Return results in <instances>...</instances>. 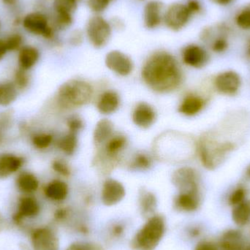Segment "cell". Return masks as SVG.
I'll return each instance as SVG.
<instances>
[{
	"instance_id": "cell-1",
	"label": "cell",
	"mask_w": 250,
	"mask_h": 250,
	"mask_svg": "<svg viewBox=\"0 0 250 250\" xmlns=\"http://www.w3.org/2000/svg\"><path fill=\"white\" fill-rule=\"evenodd\" d=\"M143 80L149 89L157 93H170L183 82V72L173 54L159 51L151 54L143 66Z\"/></svg>"
},
{
	"instance_id": "cell-2",
	"label": "cell",
	"mask_w": 250,
	"mask_h": 250,
	"mask_svg": "<svg viewBox=\"0 0 250 250\" xmlns=\"http://www.w3.org/2000/svg\"><path fill=\"white\" fill-rule=\"evenodd\" d=\"M94 89L92 85L82 79H70L59 88L57 102L64 109L80 108L92 101Z\"/></svg>"
},
{
	"instance_id": "cell-3",
	"label": "cell",
	"mask_w": 250,
	"mask_h": 250,
	"mask_svg": "<svg viewBox=\"0 0 250 250\" xmlns=\"http://www.w3.org/2000/svg\"><path fill=\"white\" fill-rule=\"evenodd\" d=\"M234 144L219 141L209 132L204 134L197 144V150L204 167L214 170L226 159L228 154L234 150Z\"/></svg>"
},
{
	"instance_id": "cell-4",
	"label": "cell",
	"mask_w": 250,
	"mask_h": 250,
	"mask_svg": "<svg viewBox=\"0 0 250 250\" xmlns=\"http://www.w3.org/2000/svg\"><path fill=\"white\" fill-rule=\"evenodd\" d=\"M166 231V221L160 214H154L137 232L131 242L135 250H152L161 242Z\"/></svg>"
},
{
	"instance_id": "cell-5",
	"label": "cell",
	"mask_w": 250,
	"mask_h": 250,
	"mask_svg": "<svg viewBox=\"0 0 250 250\" xmlns=\"http://www.w3.org/2000/svg\"><path fill=\"white\" fill-rule=\"evenodd\" d=\"M21 26L27 33L48 41L54 39L55 36L56 29L51 21L45 13L39 10L29 12L22 16Z\"/></svg>"
},
{
	"instance_id": "cell-6",
	"label": "cell",
	"mask_w": 250,
	"mask_h": 250,
	"mask_svg": "<svg viewBox=\"0 0 250 250\" xmlns=\"http://www.w3.org/2000/svg\"><path fill=\"white\" fill-rule=\"evenodd\" d=\"M111 32V23L99 15L92 16L86 23V36L95 48H101L105 46L109 41Z\"/></svg>"
},
{
	"instance_id": "cell-7",
	"label": "cell",
	"mask_w": 250,
	"mask_h": 250,
	"mask_svg": "<svg viewBox=\"0 0 250 250\" xmlns=\"http://www.w3.org/2000/svg\"><path fill=\"white\" fill-rule=\"evenodd\" d=\"M193 15L186 4L173 3L170 4L163 16V21L168 29L177 32L184 29L190 21Z\"/></svg>"
},
{
	"instance_id": "cell-8",
	"label": "cell",
	"mask_w": 250,
	"mask_h": 250,
	"mask_svg": "<svg viewBox=\"0 0 250 250\" xmlns=\"http://www.w3.org/2000/svg\"><path fill=\"white\" fill-rule=\"evenodd\" d=\"M172 183L179 192H200L199 176L190 167H182L172 175Z\"/></svg>"
},
{
	"instance_id": "cell-9",
	"label": "cell",
	"mask_w": 250,
	"mask_h": 250,
	"mask_svg": "<svg viewBox=\"0 0 250 250\" xmlns=\"http://www.w3.org/2000/svg\"><path fill=\"white\" fill-rule=\"evenodd\" d=\"M33 250H60V241L55 232L48 227L35 229L31 235Z\"/></svg>"
},
{
	"instance_id": "cell-10",
	"label": "cell",
	"mask_w": 250,
	"mask_h": 250,
	"mask_svg": "<svg viewBox=\"0 0 250 250\" xmlns=\"http://www.w3.org/2000/svg\"><path fill=\"white\" fill-rule=\"evenodd\" d=\"M105 64L110 70L121 76H129L134 68L130 57L117 50L110 51L106 54Z\"/></svg>"
},
{
	"instance_id": "cell-11",
	"label": "cell",
	"mask_w": 250,
	"mask_h": 250,
	"mask_svg": "<svg viewBox=\"0 0 250 250\" xmlns=\"http://www.w3.org/2000/svg\"><path fill=\"white\" fill-rule=\"evenodd\" d=\"M126 191L123 184L114 179H107L103 185L101 201L104 205H117L125 198Z\"/></svg>"
},
{
	"instance_id": "cell-12",
	"label": "cell",
	"mask_w": 250,
	"mask_h": 250,
	"mask_svg": "<svg viewBox=\"0 0 250 250\" xmlns=\"http://www.w3.org/2000/svg\"><path fill=\"white\" fill-rule=\"evenodd\" d=\"M241 84L240 76L233 70H228L220 73L214 80L216 89L223 95H235L240 89Z\"/></svg>"
},
{
	"instance_id": "cell-13",
	"label": "cell",
	"mask_w": 250,
	"mask_h": 250,
	"mask_svg": "<svg viewBox=\"0 0 250 250\" xmlns=\"http://www.w3.org/2000/svg\"><path fill=\"white\" fill-rule=\"evenodd\" d=\"M182 61L186 65L193 68H201L208 62V52L201 45L189 44L182 50Z\"/></svg>"
},
{
	"instance_id": "cell-14",
	"label": "cell",
	"mask_w": 250,
	"mask_h": 250,
	"mask_svg": "<svg viewBox=\"0 0 250 250\" xmlns=\"http://www.w3.org/2000/svg\"><path fill=\"white\" fill-rule=\"evenodd\" d=\"M246 243L245 234L240 229H230L222 233L217 245L220 250H242Z\"/></svg>"
},
{
	"instance_id": "cell-15",
	"label": "cell",
	"mask_w": 250,
	"mask_h": 250,
	"mask_svg": "<svg viewBox=\"0 0 250 250\" xmlns=\"http://www.w3.org/2000/svg\"><path fill=\"white\" fill-rule=\"evenodd\" d=\"M132 122L138 127L147 129L152 126L157 119L155 110L150 104L139 103L134 108L132 115Z\"/></svg>"
},
{
	"instance_id": "cell-16",
	"label": "cell",
	"mask_w": 250,
	"mask_h": 250,
	"mask_svg": "<svg viewBox=\"0 0 250 250\" xmlns=\"http://www.w3.org/2000/svg\"><path fill=\"white\" fill-rule=\"evenodd\" d=\"M163 4L157 0L146 3L144 9V23L148 29H156L163 21Z\"/></svg>"
},
{
	"instance_id": "cell-17",
	"label": "cell",
	"mask_w": 250,
	"mask_h": 250,
	"mask_svg": "<svg viewBox=\"0 0 250 250\" xmlns=\"http://www.w3.org/2000/svg\"><path fill=\"white\" fill-rule=\"evenodd\" d=\"M41 211L39 203L32 196H25L21 198L19 204V211L13 215V221L20 224L24 218L36 217Z\"/></svg>"
},
{
	"instance_id": "cell-18",
	"label": "cell",
	"mask_w": 250,
	"mask_h": 250,
	"mask_svg": "<svg viewBox=\"0 0 250 250\" xmlns=\"http://www.w3.org/2000/svg\"><path fill=\"white\" fill-rule=\"evenodd\" d=\"M200 192H179L174 200V207L178 211L193 212L201 205Z\"/></svg>"
},
{
	"instance_id": "cell-19",
	"label": "cell",
	"mask_w": 250,
	"mask_h": 250,
	"mask_svg": "<svg viewBox=\"0 0 250 250\" xmlns=\"http://www.w3.org/2000/svg\"><path fill=\"white\" fill-rule=\"evenodd\" d=\"M24 160L21 156L10 153L0 154V179H5L19 171Z\"/></svg>"
},
{
	"instance_id": "cell-20",
	"label": "cell",
	"mask_w": 250,
	"mask_h": 250,
	"mask_svg": "<svg viewBox=\"0 0 250 250\" xmlns=\"http://www.w3.org/2000/svg\"><path fill=\"white\" fill-rule=\"evenodd\" d=\"M120 98L118 93L112 90L104 92L97 103V108L101 114L110 115L120 108Z\"/></svg>"
},
{
	"instance_id": "cell-21",
	"label": "cell",
	"mask_w": 250,
	"mask_h": 250,
	"mask_svg": "<svg viewBox=\"0 0 250 250\" xmlns=\"http://www.w3.org/2000/svg\"><path fill=\"white\" fill-rule=\"evenodd\" d=\"M205 100L198 95H187L179 106V112L187 117H193L199 114L205 107Z\"/></svg>"
},
{
	"instance_id": "cell-22",
	"label": "cell",
	"mask_w": 250,
	"mask_h": 250,
	"mask_svg": "<svg viewBox=\"0 0 250 250\" xmlns=\"http://www.w3.org/2000/svg\"><path fill=\"white\" fill-rule=\"evenodd\" d=\"M18 52L19 67L26 71L32 69L38 63L41 57L39 50L34 45H24Z\"/></svg>"
},
{
	"instance_id": "cell-23",
	"label": "cell",
	"mask_w": 250,
	"mask_h": 250,
	"mask_svg": "<svg viewBox=\"0 0 250 250\" xmlns=\"http://www.w3.org/2000/svg\"><path fill=\"white\" fill-rule=\"evenodd\" d=\"M114 129V124L109 120H100L95 126L93 133L94 143L97 146H103L113 136Z\"/></svg>"
},
{
	"instance_id": "cell-24",
	"label": "cell",
	"mask_w": 250,
	"mask_h": 250,
	"mask_svg": "<svg viewBox=\"0 0 250 250\" xmlns=\"http://www.w3.org/2000/svg\"><path fill=\"white\" fill-rule=\"evenodd\" d=\"M68 186L63 181H51L45 186L44 193L48 199L54 201H62L66 199L68 195Z\"/></svg>"
},
{
	"instance_id": "cell-25",
	"label": "cell",
	"mask_w": 250,
	"mask_h": 250,
	"mask_svg": "<svg viewBox=\"0 0 250 250\" xmlns=\"http://www.w3.org/2000/svg\"><path fill=\"white\" fill-rule=\"evenodd\" d=\"M231 218L237 227L245 228L250 226V200H245L239 205L232 207Z\"/></svg>"
},
{
	"instance_id": "cell-26",
	"label": "cell",
	"mask_w": 250,
	"mask_h": 250,
	"mask_svg": "<svg viewBox=\"0 0 250 250\" xmlns=\"http://www.w3.org/2000/svg\"><path fill=\"white\" fill-rule=\"evenodd\" d=\"M138 201L141 214L144 217L149 218L154 215L157 206V198L154 193L146 189H141Z\"/></svg>"
},
{
	"instance_id": "cell-27",
	"label": "cell",
	"mask_w": 250,
	"mask_h": 250,
	"mask_svg": "<svg viewBox=\"0 0 250 250\" xmlns=\"http://www.w3.org/2000/svg\"><path fill=\"white\" fill-rule=\"evenodd\" d=\"M126 144L127 140L125 135H114L104 144L102 151L111 158L120 160L119 156L125 149Z\"/></svg>"
},
{
	"instance_id": "cell-28",
	"label": "cell",
	"mask_w": 250,
	"mask_h": 250,
	"mask_svg": "<svg viewBox=\"0 0 250 250\" xmlns=\"http://www.w3.org/2000/svg\"><path fill=\"white\" fill-rule=\"evenodd\" d=\"M16 185L19 190L26 194L33 193L39 188V181L35 174L30 172H22L16 179Z\"/></svg>"
},
{
	"instance_id": "cell-29",
	"label": "cell",
	"mask_w": 250,
	"mask_h": 250,
	"mask_svg": "<svg viewBox=\"0 0 250 250\" xmlns=\"http://www.w3.org/2000/svg\"><path fill=\"white\" fill-rule=\"evenodd\" d=\"M217 30V35L211 41V48L214 52L220 54L225 52L229 48L228 35L229 29L225 25H220Z\"/></svg>"
},
{
	"instance_id": "cell-30",
	"label": "cell",
	"mask_w": 250,
	"mask_h": 250,
	"mask_svg": "<svg viewBox=\"0 0 250 250\" xmlns=\"http://www.w3.org/2000/svg\"><path fill=\"white\" fill-rule=\"evenodd\" d=\"M18 90L13 82H5L0 83V105L8 106L18 97Z\"/></svg>"
},
{
	"instance_id": "cell-31",
	"label": "cell",
	"mask_w": 250,
	"mask_h": 250,
	"mask_svg": "<svg viewBox=\"0 0 250 250\" xmlns=\"http://www.w3.org/2000/svg\"><path fill=\"white\" fill-rule=\"evenodd\" d=\"M58 147L67 155H73L77 149V134L68 131V133L60 138L58 142Z\"/></svg>"
},
{
	"instance_id": "cell-32",
	"label": "cell",
	"mask_w": 250,
	"mask_h": 250,
	"mask_svg": "<svg viewBox=\"0 0 250 250\" xmlns=\"http://www.w3.org/2000/svg\"><path fill=\"white\" fill-rule=\"evenodd\" d=\"M152 159L148 154L144 152L138 153L134 156L129 164V167L135 170H147L152 166Z\"/></svg>"
},
{
	"instance_id": "cell-33",
	"label": "cell",
	"mask_w": 250,
	"mask_h": 250,
	"mask_svg": "<svg viewBox=\"0 0 250 250\" xmlns=\"http://www.w3.org/2000/svg\"><path fill=\"white\" fill-rule=\"evenodd\" d=\"M77 0H54V13L73 15L77 8Z\"/></svg>"
},
{
	"instance_id": "cell-34",
	"label": "cell",
	"mask_w": 250,
	"mask_h": 250,
	"mask_svg": "<svg viewBox=\"0 0 250 250\" xmlns=\"http://www.w3.org/2000/svg\"><path fill=\"white\" fill-rule=\"evenodd\" d=\"M4 41H5L8 52L9 51H12V52L19 51L24 45L23 35L17 32L10 34L7 38H4Z\"/></svg>"
},
{
	"instance_id": "cell-35",
	"label": "cell",
	"mask_w": 250,
	"mask_h": 250,
	"mask_svg": "<svg viewBox=\"0 0 250 250\" xmlns=\"http://www.w3.org/2000/svg\"><path fill=\"white\" fill-rule=\"evenodd\" d=\"M235 22L238 27L244 30H250V4L241 9L236 17Z\"/></svg>"
},
{
	"instance_id": "cell-36",
	"label": "cell",
	"mask_w": 250,
	"mask_h": 250,
	"mask_svg": "<svg viewBox=\"0 0 250 250\" xmlns=\"http://www.w3.org/2000/svg\"><path fill=\"white\" fill-rule=\"evenodd\" d=\"M54 137L51 134L45 133V132H42V133L36 134L32 137V144L35 148L38 149H46L52 144Z\"/></svg>"
},
{
	"instance_id": "cell-37",
	"label": "cell",
	"mask_w": 250,
	"mask_h": 250,
	"mask_svg": "<svg viewBox=\"0 0 250 250\" xmlns=\"http://www.w3.org/2000/svg\"><path fill=\"white\" fill-rule=\"evenodd\" d=\"M247 194L248 192L245 188L242 186L238 187L230 192L228 198V203L230 207H236L247 200Z\"/></svg>"
},
{
	"instance_id": "cell-38",
	"label": "cell",
	"mask_w": 250,
	"mask_h": 250,
	"mask_svg": "<svg viewBox=\"0 0 250 250\" xmlns=\"http://www.w3.org/2000/svg\"><path fill=\"white\" fill-rule=\"evenodd\" d=\"M13 83L19 90H23L26 89L29 83V76L27 71L19 67L15 73Z\"/></svg>"
},
{
	"instance_id": "cell-39",
	"label": "cell",
	"mask_w": 250,
	"mask_h": 250,
	"mask_svg": "<svg viewBox=\"0 0 250 250\" xmlns=\"http://www.w3.org/2000/svg\"><path fill=\"white\" fill-rule=\"evenodd\" d=\"M53 170L60 176L69 177L71 175V169L69 165L62 159H57L52 162L51 164Z\"/></svg>"
},
{
	"instance_id": "cell-40",
	"label": "cell",
	"mask_w": 250,
	"mask_h": 250,
	"mask_svg": "<svg viewBox=\"0 0 250 250\" xmlns=\"http://www.w3.org/2000/svg\"><path fill=\"white\" fill-rule=\"evenodd\" d=\"M113 1L114 0H88V5L92 11L100 13L106 10Z\"/></svg>"
},
{
	"instance_id": "cell-41",
	"label": "cell",
	"mask_w": 250,
	"mask_h": 250,
	"mask_svg": "<svg viewBox=\"0 0 250 250\" xmlns=\"http://www.w3.org/2000/svg\"><path fill=\"white\" fill-rule=\"evenodd\" d=\"M67 126L68 127L69 132L78 134L83 129L84 125L82 119L76 116H73L67 120Z\"/></svg>"
},
{
	"instance_id": "cell-42",
	"label": "cell",
	"mask_w": 250,
	"mask_h": 250,
	"mask_svg": "<svg viewBox=\"0 0 250 250\" xmlns=\"http://www.w3.org/2000/svg\"><path fill=\"white\" fill-rule=\"evenodd\" d=\"M66 250H104L96 244L83 243V242H75L68 247Z\"/></svg>"
},
{
	"instance_id": "cell-43",
	"label": "cell",
	"mask_w": 250,
	"mask_h": 250,
	"mask_svg": "<svg viewBox=\"0 0 250 250\" xmlns=\"http://www.w3.org/2000/svg\"><path fill=\"white\" fill-rule=\"evenodd\" d=\"M195 250H220L217 244L208 240H203L198 242Z\"/></svg>"
},
{
	"instance_id": "cell-44",
	"label": "cell",
	"mask_w": 250,
	"mask_h": 250,
	"mask_svg": "<svg viewBox=\"0 0 250 250\" xmlns=\"http://www.w3.org/2000/svg\"><path fill=\"white\" fill-rule=\"evenodd\" d=\"M185 4L193 16L199 14L202 11V4L199 0H188Z\"/></svg>"
},
{
	"instance_id": "cell-45",
	"label": "cell",
	"mask_w": 250,
	"mask_h": 250,
	"mask_svg": "<svg viewBox=\"0 0 250 250\" xmlns=\"http://www.w3.org/2000/svg\"><path fill=\"white\" fill-rule=\"evenodd\" d=\"M13 117L11 113L4 112L0 114V129L1 131L7 129L12 123Z\"/></svg>"
},
{
	"instance_id": "cell-46",
	"label": "cell",
	"mask_w": 250,
	"mask_h": 250,
	"mask_svg": "<svg viewBox=\"0 0 250 250\" xmlns=\"http://www.w3.org/2000/svg\"><path fill=\"white\" fill-rule=\"evenodd\" d=\"M125 226L122 223H116L111 227L110 234L113 238H120L125 232Z\"/></svg>"
},
{
	"instance_id": "cell-47",
	"label": "cell",
	"mask_w": 250,
	"mask_h": 250,
	"mask_svg": "<svg viewBox=\"0 0 250 250\" xmlns=\"http://www.w3.org/2000/svg\"><path fill=\"white\" fill-rule=\"evenodd\" d=\"M69 216H70V211L67 208H59L54 214V217L59 222L64 221L67 220Z\"/></svg>"
},
{
	"instance_id": "cell-48",
	"label": "cell",
	"mask_w": 250,
	"mask_h": 250,
	"mask_svg": "<svg viewBox=\"0 0 250 250\" xmlns=\"http://www.w3.org/2000/svg\"><path fill=\"white\" fill-rule=\"evenodd\" d=\"M83 41V35L80 30L74 31L70 36V42L73 45H79Z\"/></svg>"
},
{
	"instance_id": "cell-49",
	"label": "cell",
	"mask_w": 250,
	"mask_h": 250,
	"mask_svg": "<svg viewBox=\"0 0 250 250\" xmlns=\"http://www.w3.org/2000/svg\"><path fill=\"white\" fill-rule=\"evenodd\" d=\"M188 233L189 237L192 238V239H196L202 234V229L199 226H194L189 228Z\"/></svg>"
},
{
	"instance_id": "cell-50",
	"label": "cell",
	"mask_w": 250,
	"mask_h": 250,
	"mask_svg": "<svg viewBox=\"0 0 250 250\" xmlns=\"http://www.w3.org/2000/svg\"><path fill=\"white\" fill-rule=\"evenodd\" d=\"M1 4L9 10H15L17 8L19 0H0Z\"/></svg>"
},
{
	"instance_id": "cell-51",
	"label": "cell",
	"mask_w": 250,
	"mask_h": 250,
	"mask_svg": "<svg viewBox=\"0 0 250 250\" xmlns=\"http://www.w3.org/2000/svg\"><path fill=\"white\" fill-rule=\"evenodd\" d=\"M7 52H8V51H7L4 39L0 38V61L4 59Z\"/></svg>"
},
{
	"instance_id": "cell-52",
	"label": "cell",
	"mask_w": 250,
	"mask_h": 250,
	"mask_svg": "<svg viewBox=\"0 0 250 250\" xmlns=\"http://www.w3.org/2000/svg\"><path fill=\"white\" fill-rule=\"evenodd\" d=\"M210 1H212L214 4H218V5L226 6L233 2L234 0H210Z\"/></svg>"
},
{
	"instance_id": "cell-53",
	"label": "cell",
	"mask_w": 250,
	"mask_h": 250,
	"mask_svg": "<svg viewBox=\"0 0 250 250\" xmlns=\"http://www.w3.org/2000/svg\"><path fill=\"white\" fill-rule=\"evenodd\" d=\"M245 53H246L247 57L250 60V38L248 39V42H247Z\"/></svg>"
},
{
	"instance_id": "cell-54",
	"label": "cell",
	"mask_w": 250,
	"mask_h": 250,
	"mask_svg": "<svg viewBox=\"0 0 250 250\" xmlns=\"http://www.w3.org/2000/svg\"><path fill=\"white\" fill-rule=\"evenodd\" d=\"M242 250H250V242H247Z\"/></svg>"
},
{
	"instance_id": "cell-55",
	"label": "cell",
	"mask_w": 250,
	"mask_h": 250,
	"mask_svg": "<svg viewBox=\"0 0 250 250\" xmlns=\"http://www.w3.org/2000/svg\"><path fill=\"white\" fill-rule=\"evenodd\" d=\"M3 139H4V135H3V131L0 129V144L2 143Z\"/></svg>"
},
{
	"instance_id": "cell-56",
	"label": "cell",
	"mask_w": 250,
	"mask_h": 250,
	"mask_svg": "<svg viewBox=\"0 0 250 250\" xmlns=\"http://www.w3.org/2000/svg\"><path fill=\"white\" fill-rule=\"evenodd\" d=\"M246 175L247 176H248V177L250 178V166H249V167H248V169H247Z\"/></svg>"
},
{
	"instance_id": "cell-57",
	"label": "cell",
	"mask_w": 250,
	"mask_h": 250,
	"mask_svg": "<svg viewBox=\"0 0 250 250\" xmlns=\"http://www.w3.org/2000/svg\"><path fill=\"white\" fill-rule=\"evenodd\" d=\"M1 223H2V219H1V214H0V229H1Z\"/></svg>"
},
{
	"instance_id": "cell-58",
	"label": "cell",
	"mask_w": 250,
	"mask_h": 250,
	"mask_svg": "<svg viewBox=\"0 0 250 250\" xmlns=\"http://www.w3.org/2000/svg\"><path fill=\"white\" fill-rule=\"evenodd\" d=\"M0 29H1V23H0Z\"/></svg>"
},
{
	"instance_id": "cell-59",
	"label": "cell",
	"mask_w": 250,
	"mask_h": 250,
	"mask_svg": "<svg viewBox=\"0 0 250 250\" xmlns=\"http://www.w3.org/2000/svg\"><path fill=\"white\" fill-rule=\"evenodd\" d=\"M77 1H79V0H77Z\"/></svg>"
}]
</instances>
